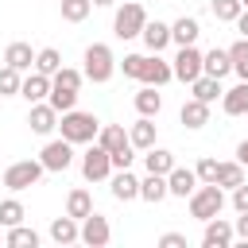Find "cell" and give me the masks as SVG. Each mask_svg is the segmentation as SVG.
Segmentation results:
<instances>
[{"instance_id": "obj_3", "label": "cell", "mask_w": 248, "mask_h": 248, "mask_svg": "<svg viewBox=\"0 0 248 248\" xmlns=\"http://www.w3.org/2000/svg\"><path fill=\"white\" fill-rule=\"evenodd\" d=\"M81 62H85V70H81V74H85L93 85H105V81L116 74V58H112V50H108L105 43H89Z\"/></svg>"}, {"instance_id": "obj_15", "label": "cell", "mask_w": 248, "mask_h": 248, "mask_svg": "<svg viewBox=\"0 0 248 248\" xmlns=\"http://www.w3.org/2000/svg\"><path fill=\"white\" fill-rule=\"evenodd\" d=\"M221 108H225V116H248V81H236L232 89H225Z\"/></svg>"}, {"instance_id": "obj_28", "label": "cell", "mask_w": 248, "mask_h": 248, "mask_svg": "<svg viewBox=\"0 0 248 248\" xmlns=\"http://www.w3.org/2000/svg\"><path fill=\"white\" fill-rule=\"evenodd\" d=\"M66 213L78 217V221H85V217L93 213V198H89V190H81V186L70 190V194H66Z\"/></svg>"}, {"instance_id": "obj_13", "label": "cell", "mask_w": 248, "mask_h": 248, "mask_svg": "<svg viewBox=\"0 0 248 248\" xmlns=\"http://www.w3.org/2000/svg\"><path fill=\"white\" fill-rule=\"evenodd\" d=\"M170 78H174V66L167 58H159V54H147L143 58V70H140V81L143 85H167Z\"/></svg>"}, {"instance_id": "obj_49", "label": "cell", "mask_w": 248, "mask_h": 248, "mask_svg": "<svg viewBox=\"0 0 248 248\" xmlns=\"http://www.w3.org/2000/svg\"><path fill=\"white\" fill-rule=\"evenodd\" d=\"M0 244H4V236H0Z\"/></svg>"}, {"instance_id": "obj_24", "label": "cell", "mask_w": 248, "mask_h": 248, "mask_svg": "<svg viewBox=\"0 0 248 248\" xmlns=\"http://www.w3.org/2000/svg\"><path fill=\"white\" fill-rule=\"evenodd\" d=\"M167 194H170V190H167V174H151V170H147V178L140 182V198L151 202V205H159Z\"/></svg>"}, {"instance_id": "obj_43", "label": "cell", "mask_w": 248, "mask_h": 248, "mask_svg": "<svg viewBox=\"0 0 248 248\" xmlns=\"http://www.w3.org/2000/svg\"><path fill=\"white\" fill-rule=\"evenodd\" d=\"M159 244H163V248H186V236H182V232H163Z\"/></svg>"}, {"instance_id": "obj_11", "label": "cell", "mask_w": 248, "mask_h": 248, "mask_svg": "<svg viewBox=\"0 0 248 248\" xmlns=\"http://www.w3.org/2000/svg\"><path fill=\"white\" fill-rule=\"evenodd\" d=\"M108 240H112L108 217H101V213H89V217L81 221V244H89V248H105Z\"/></svg>"}, {"instance_id": "obj_38", "label": "cell", "mask_w": 248, "mask_h": 248, "mask_svg": "<svg viewBox=\"0 0 248 248\" xmlns=\"http://www.w3.org/2000/svg\"><path fill=\"white\" fill-rule=\"evenodd\" d=\"M244 12V4L240 0H213V16L221 19V23H236V16Z\"/></svg>"}, {"instance_id": "obj_7", "label": "cell", "mask_w": 248, "mask_h": 248, "mask_svg": "<svg viewBox=\"0 0 248 248\" xmlns=\"http://www.w3.org/2000/svg\"><path fill=\"white\" fill-rule=\"evenodd\" d=\"M112 170H116V167H112V155H108L101 143H93V147L81 155V174H85V182H105Z\"/></svg>"}, {"instance_id": "obj_21", "label": "cell", "mask_w": 248, "mask_h": 248, "mask_svg": "<svg viewBox=\"0 0 248 248\" xmlns=\"http://www.w3.org/2000/svg\"><path fill=\"white\" fill-rule=\"evenodd\" d=\"M202 74H209V78H225V74H232V58H229V50H221V46H213L205 58H202Z\"/></svg>"}, {"instance_id": "obj_22", "label": "cell", "mask_w": 248, "mask_h": 248, "mask_svg": "<svg viewBox=\"0 0 248 248\" xmlns=\"http://www.w3.org/2000/svg\"><path fill=\"white\" fill-rule=\"evenodd\" d=\"M19 97H27L31 105H35V101H46V97H50V78H46V74H39V70H31V74L23 78Z\"/></svg>"}, {"instance_id": "obj_35", "label": "cell", "mask_w": 248, "mask_h": 248, "mask_svg": "<svg viewBox=\"0 0 248 248\" xmlns=\"http://www.w3.org/2000/svg\"><path fill=\"white\" fill-rule=\"evenodd\" d=\"M19 89H23V78H19V70L16 66H0V97H19Z\"/></svg>"}, {"instance_id": "obj_48", "label": "cell", "mask_w": 248, "mask_h": 248, "mask_svg": "<svg viewBox=\"0 0 248 248\" xmlns=\"http://www.w3.org/2000/svg\"><path fill=\"white\" fill-rule=\"evenodd\" d=\"M240 4H244V8H248V0H240Z\"/></svg>"}, {"instance_id": "obj_27", "label": "cell", "mask_w": 248, "mask_h": 248, "mask_svg": "<svg viewBox=\"0 0 248 248\" xmlns=\"http://www.w3.org/2000/svg\"><path fill=\"white\" fill-rule=\"evenodd\" d=\"M143 167H147L151 174H170V170H174V155H170L167 147H147Z\"/></svg>"}, {"instance_id": "obj_29", "label": "cell", "mask_w": 248, "mask_h": 248, "mask_svg": "<svg viewBox=\"0 0 248 248\" xmlns=\"http://www.w3.org/2000/svg\"><path fill=\"white\" fill-rule=\"evenodd\" d=\"M190 89H194V97H198V101H205V105H213V101L225 93V89H221V81H217V78H209V74L194 78V81H190Z\"/></svg>"}, {"instance_id": "obj_9", "label": "cell", "mask_w": 248, "mask_h": 248, "mask_svg": "<svg viewBox=\"0 0 248 248\" xmlns=\"http://www.w3.org/2000/svg\"><path fill=\"white\" fill-rule=\"evenodd\" d=\"M39 159H43V167H46V170L62 174V170L74 163V143H70V140H50V143L39 151Z\"/></svg>"}, {"instance_id": "obj_19", "label": "cell", "mask_w": 248, "mask_h": 248, "mask_svg": "<svg viewBox=\"0 0 248 248\" xmlns=\"http://www.w3.org/2000/svg\"><path fill=\"white\" fill-rule=\"evenodd\" d=\"M112 198H116V202H136V198H140V178H136L128 167L112 174Z\"/></svg>"}, {"instance_id": "obj_20", "label": "cell", "mask_w": 248, "mask_h": 248, "mask_svg": "<svg viewBox=\"0 0 248 248\" xmlns=\"http://www.w3.org/2000/svg\"><path fill=\"white\" fill-rule=\"evenodd\" d=\"M50 240L54 244H74V240H81V225H78V217H54L50 221Z\"/></svg>"}, {"instance_id": "obj_26", "label": "cell", "mask_w": 248, "mask_h": 248, "mask_svg": "<svg viewBox=\"0 0 248 248\" xmlns=\"http://www.w3.org/2000/svg\"><path fill=\"white\" fill-rule=\"evenodd\" d=\"M159 108H163L159 85H143V89L136 93V112H140V116H159Z\"/></svg>"}, {"instance_id": "obj_39", "label": "cell", "mask_w": 248, "mask_h": 248, "mask_svg": "<svg viewBox=\"0 0 248 248\" xmlns=\"http://www.w3.org/2000/svg\"><path fill=\"white\" fill-rule=\"evenodd\" d=\"M81 78H85V74H78V70L62 66V70L50 78V85H62V89H81Z\"/></svg>"}, {"instance_id": "obj_33", "label": "cell", "mask_w": 248, "mask_h": 248, "mask_svg": "<svg viewBox=\"0 0 248 248\" xmlns=\"http://www.w3.org/2000/svg\"><path fill=\"white\" fill-rule=\"evenodd\" d=\"M35 70H39V74H46V78H54V74L62 70V54H58L54 46H43V50L35 54Z\"/></svg>"}, {"instance_id": "obj_47", "label": "cell", "mask_w": 248, "mask_h": 248, "mask_svg": "<svg viewBox=\"0 0 248 248\" xmlns=\"http://www.w3.org/2000/svg\"><path fill=\"white\" fill-rule=\"evenodd\" d=\"M116 0H93V8H112Z\"/></svg>"}, {"instance_id": "obj_12", "label": "cell", "mask_w": 248, "mask_h": 248, "mask_svg": "<svg viewBox=\"0 0 248 248\" xmlns=\"http://www.w3.org/2000/svg\"><path fill=\"white\" fill-rule=\"evenodd\" d=\"M232 240H236V229L229 221H221V213L205 221V232H202V244L205 248H229Z\"/></svg>"}, {"instance_id": "obj_14", "label": "cell", "mask_w": 248, "mask_h": 248, "mask_svg": "<svg viewBox=\"0 0 248 248\" xmlns=\"http://www.w3.org/2000/svg\"><path fill=\"white\" fill-rule=\"evenodd\" d=\"M167 190H170L174 198H190V194L198 190V170H190V167H178V163H174V170L167 174Z\"/></svg>"}, {"instance_id": "obj_1", "label": "cell", "mask_w": 248, "mask_h": 248, "mask_svg": "<svg viewBox=\"0 0 248 248\" xmlns=\"http://www.w3.org/2000/svg\"><path fill=\"white\" fill-rule=\"evenodd\" d=\"M58 132L62 140H70L74 147L78 143H97V132H101V120L93 112H81V108H70L58 116Z\"/></svg>"}, {"instance_id": "obj_40", "label": "cell", "mask_w": 248, "mask_h": 248, "mask_svg": "<svg viewBox=\"0 0 248 248\" xmlns=\"http://www.w3.org/2000/svg\"><path fill=\"white\" fill-rule=\"evenodd\" d=\"M194 170H198V182H217V170H221V163L205 155V159H202V163H198Z\"/></svg>"}, {"instance_id": "obj_10", "label": "cell", "mask_w": 248, "mask_h": 248, "mask_svg": "<svg viewBox=\"0 0 248 248\" xmlns=\"http://www.w3.org/2000/svg\"><path fill=\"white\" fill-rule=\"evenodd\" d=\"M58 116H62V112H58L50 101H35L31 112H27V124H31L35 136H50V132L58 128Z\"/></svg>"}, {"instance_id": "obj_5", "label": "cell", "mask_w": 248, "mask_h": 248, "mask_svg": "<svg viewBox=\"0 0 248 248\" xmlns=\"http://www.w3.org/2000/svg\"><path fill=\"white\" fill-rule=\"evenodd\" d=\"M143 23H147L143 4L128 0V4L116 8V16H112V35H116V39H140V35H143Z\"/></svg>"}, {"instance_id": "obj_2", "label": "cell", "mask_w": 248, "mask_h": 248, "mask_svg": "<svg viewBox=\"0 0 248 248\" xmlns=\"http://www.w3.org/2000/svg\"><path fill=\"white\" fill-rule=\"evenodd\" d=\"M97 143H101V147L112 155V167H116V170L132 167V159H136L132 151H136V147H132V140H128V132H124L120 124H101V132H97Z\"/></svg>"}, {"instance_id": "obj_46", "label": "cell", "mask_w": 248, "mask_h": 248, "mask_svg": "<svg viewBox=\"0 0 248 248\" xmlns=\"http://www.w3.org/2000/svg\"><path fill=\"white\" fill-rule=\"evenodd\" d=\"M236 159L248 167V140H240V143H236Z\"/></svg>"}, {"instance_id": "obj_34", "label": "cell", "mask_w": 248, "mask_h": 248, "mask_svg": "<svg viewBox=\"0 0 248 248\" xmlns=\"http://www.w3.org/2000/svg\"><path fill=\"white\" fill-rule=\"evenodd\" d=\"M23 217H27V209L16 202V198H4L0 202V229H12V225H23Z\"/></svg>"}, {"instance_id": "obj_17", "label": "cell", "mask_w": 248, "mask_h": 248, "mask_svg": "<svg viewBox=\"0 0 248 248\" xmlns=\"http://www.w3.org/2000/svg\"><path fill=\"white\" fill-rule=\"evenodd\" d=\"M198 35H202V23H198L194 16H178V19L170 23V43H178V46L198 43Z\"/></svg>"}, {"instance_id": "obj_45", "label": "cell", "mask_w": 248, "mask_h": 248, "mask_svg": "<svg viewBox=\"0 0 248 248\" xmlns=\"http://www.w3.org/2000/svg\"><path fill=\"white\" fill-rule=\"evenodd\" d=\"M236 31H240V35H244V39H248V8H244V12H240V16H236Z\"/></svg>"}, {"instance_id": "obj_4", "label": "cell", "mask_w": 248, "mask_h": 248, "mask_svg": "<svg viewBox=\"0 0 248 248\" xmlns=\"http://www.w3.org/2000/svg\"><path fill=\"white\" fill-rule=\"evenodd\" d=\"M225 209V190L217 186V182H202L194 194H190V217H198L202 225L209 221V217H217Z\"/></svg>"}, {"instance_id": "obj_42", "label": "cell", "mask_w": 248, "mask_h": 248, "mask_svg": "<svg viewBox=\"0 0 248 248\" xmlns=\"http://www.w3.org/2000/svg\"><path fill=\"white\" fill-rule=\"evenodd\" d=\"M232 209H236V213H248V182H240V186L232 190Z\"/></svg>"}, {"instance_id": "obj_8", "label": "cell", "mask_w": 248, "mask_h": 248, "mask_svg": "<svg viewBox=\"0 0 248 248\" xmlns=\"http://www.w3.org/2000/svg\"><path fill=\"white\" fill-rule=\"evenodd\" d=\"M202 58H205V54H202L194 43H190V46H178V54H174V62H170V66H174V78L186 81V85H190L194 78H202Z\"/></svg>"}, {"instance_id": "obj_25", "label": "cell", "mask_w": 248, "mask_h": 248, "mask_svg": "<svg viewBox=\"0 0 248 248\" xmlns=\"http://www.w3.org/2000/svg\"><path fill=\"white\" fill-rule=\"evenodd\" d=\"M4 62H8V66H16V70L23 74V70H31V66H35V50H31L27 43H8Z\"/></svg>"}, {"instance_id": "obj_31", "label": "cell", "mask_w": 248, "mask_h": 248, "mask_svg": "<svg viewBox=\"0 0 248 248\" xmlns=\"http://www.w3.org/2000/svg\"><path fill=\"white\" fill-rule=\"evenodd\" d=\"M244 182V163L236 159V163H221V170H217V186L221 190H236Z\"/></svg>"}, {"instance_id": "obj_6", "label": "cell", "mask_w": 248, "mask_h": 248, "mask_svg": "<svg viewBox=\"0 0 248 248\" xmlns=\"http://www.w3.org/2000/svg\"><path fill=\"white\" fill-rule=\"evenodd\" d=\"M46 174V167H43V159H19V163H12L8 170H4V186L8 190H31L39 178Z\"/></svg>"}, {"instance_id": "obj_37", "label": "cell", "mask_w": 248, "mask_h": 248, "mask_svg": "<svg viewBox=\"0 0 248 248\" xmlns=\"http://www.w3.org/2000/svg\"><path fill=\"white\" fill-rule=\"evenodd\" d=\"M58 112H70L78 105V89H62V85H50V97H46Z\"/></svg>"}, {"instance_id": "obj_16", "label": "cell", "mask_w": 248, "mask_h": 248, "mask_svg": "<svg viewBox=\"0 0 248 248\" xmlns=\"http://www.w3.org/2000/svg\"><path fill=\"white\" fill-rule=\"evenodd\" d=\"M140 39H143V46H147L151 54H159V50L170 43V23H163V19H147Z\"/></svg>"}, {"instance_id": "obj_32", "label": "cell", "mask_w": 248, "mask_h": 248, "mask_svg": "<svg viewBox=\"0 0 248 248\" xmlns=\"http://www.w3.org/2000/svg\"><path fill=\"white\" fill-rule=\"evenodd\" d=\"M229 58H232V74H236L240 81H248V39H244V35L229 46Z\"/></svg>"}, {"instance_id": "obj_18", "label": "cell", "mask_w": 248, "mask_h": 248, "mask_svg": "<svg viewBox=\"0 0 248 248\" xmlns=\"http://www.w3.org/2000/svg\"><path fill=\"white\" fill-rule=\"evenodd\" d=\"M178 120H182L190 132H198V128H205V124H209V105H205V101H198V97H190V101L182 105Z\"/></svg>"}, {"instance_id": "obj_30", "label": "cell", "mask_w": 248, "mask_h": 248, "mask_svg": "<svg viewBox=\"0 0 248 248\" xmlns=\"http://www.w3.org/2000/svg\"><path fill=\"white\" fill-rule=\"evenodd\" d=\"M4 244H8V248H39V232L27 229V225H12V229L4 232Z\"/></svg>"}, {"instance_id": "obj_44", "label": "cell", "mask_w": 248, "mask_h": 248, "mask_svg": "<svg viewBox=\"0 0 248 248\" xmlns=\"http://www.w3.org/2000/svg\"><path fill=\"white\" fill-rule=\"evenodd\" d=\"M232 229H236V240H244V244H248V213H240Z\"/></svg>"}, {"instance_id": "obj_36", "label": "cell", "mask_w": 248, "mask_h": 248, "mask_svg": "<svg viewBox=\"0 0 248 248\" xmlns=\"http://www.w3.org/2000/svg\"><path fill=\"white\" fill-rule=\"evenodd\" d=\"M93 12V0H62V19L66 23H81Z\"/></svg>"}, {"instance_id": "obj_23", "label": "cell", "mask_w": 248, "mask_h": 248, "mask_svg": "<svg viewBox=\"0 0 248 248\" xmlns=\"http://www.w3.org/2000/svg\"><path fill=\"white\" fill-rule=\"evenodd\" d=\"M128 140H132V147H136V151H147V147H155V124H151V116H140V120L132 124Z\"/></svg>"}, {"instance_id": "obj_41", "label": "cell", "mask_w": 248, "mask_h": 248, "mask_svg": "<svg viewBox=\"0 0 248 248\" xmlns=\"http://www.w3.org/2000/svg\"><path fill=\"white\" fill-rule=\"evenodd\" d=\"M143 58H147V54H124V62H120V70H124L128 78H136V81H140V70H143Z\"/></svg>"}]
</instances>
